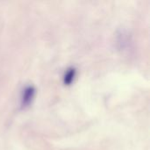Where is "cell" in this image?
Instances as JSON below:
<instances>
[{
	"instance_id": "obj_1",
	"label": "cell",
	"mask_w": 150,
	"mask_h": 150,
	"mask_svg": "<svg viewBox=\"0 0 150 150\" xmlns=\"http://www.w3.org/2000/svg\"><path fill=\"white\" fill-rule=\"evenodd\" d=\"M35 93L36 90L33 85H28L23 90L21 95V106L23 108H25L32 104L35 97Z\"/></svg>"
},
{
	"instance_id": "obj_2",
	"label": "cell",
	"mask_w": 150,
	"mask_h": 150,
	"mask_svg": "<svg viewBox=\"0 0 150 150\" xmlns=\"http://www.w3.org/2000/svg\"><path fill=\"white\" fill-rule=\"evenodd\" d=\"M76 76V68H74V67L69 68L65 71V73H64V76H63V83L65 85H70L74 82Z\"/></svg>"
}]
</instances>
